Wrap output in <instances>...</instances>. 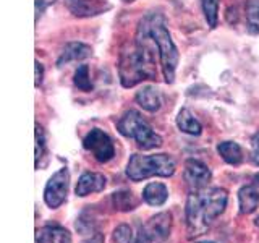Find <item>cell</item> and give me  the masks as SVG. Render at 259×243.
Listing matches in <instances>:
<instances>
[{"label":"cell","instance_id":"1","mask_svg":"<svg viewBox=\"0 0 259 243\" xmlns=\"http://www.w3.org/2000/svg\"><path fill=\"white\" fill-rule=\"evenodd\" d=\"M157 46L149 34L148 26L141 20L136 31L135 44L123 49L120 55L118 73L123 88H133L144 79H156V63H154V52Z\"/></svg>","mask_w":259,"mask_h":243},{"label":"cell","instance_id":"2","mask_svg":"<svg viewBox=\"0 0 259 243\" xmlns=\"http://www.w3.org/2000/svg\"><path fill=\"white\" fill-rule=\"evenodd\" d=\"M227 201H229V194L224 188L194 190L186 199L185 208L188 237L194 238L204 233L225 211Z\"/></svg>","mask_w":259,"mask_h":243},{"label":"cell","instance_id":"3","mask_svg":"<svg viewBox=\"0 0 259 243\" xmlns=\"http://www.w3.org/2000/svg\"><path fill=\"white\" fill-rule=\"evenodd\" d=\"M143 21L148 26L149 34L152 36L154 43L157 46V52L160 57V65L162 71H164V78L167 83H174L175 79V70L178 63V51L172 40V36L167 29L165 20L160 15H148Z\"/></svg>","mask_w":259,"mask_h":243},{"label":"cell","instance_id":"4","mask_svg":"<svg viewBox=\"0 0 259 243\" xmlns=\"http://www.w3.org/2000/svg\"><path fill=\"white\" fill-rule=\"evenodd\" d=\"M174 172L175 162L167 154H154V156L133 154L126 166V175L133 182H141L149 177H172Z\"/></svg>","mask_w":259,"mask_h":243},{"label":"cell","instance_id":"5","mask_svg":"<svg viewBox=\"0 0 259 243\" xmlns=\"http://www.w3.org/2000/svg\"><path fill=\"white\" fill-rule=\"evenodd\" d=\"M117 130L123 136L133 138L143 149H154L162 146V138L156 132H152L148 122L136 110H128L117 124Z\"/></svg>","mask_w":259,"mask_h":243},{"label":"cell","instance_id":"6","mask_svg":"<svg viewBox=\"0 0 259 243\" xmlns=\"http://www.w3.org/2000/svg\"><path fill=\"white\" fill-rule=\"evenodd\" d=\"M70 186V172L68 169H60L55 172L46 185L44 190V201L51 209H57L62 206L68 194Z\"/></svg>","mask_w":259,"mask_h":243},{"label":"cell","instance_id":"7","mask_svg":"<svg viewBox=\"0 0 259 243\" xmlns=\"http://www.w3.org/2000/svg\"><path fill=\"white\" fill-rule=\"evenodd\" d=\"M84 149L93 154V157L99 162H109L115 156V148L107 133H104L102 130L94 128L91 130L83 140Z\"/></svg>","mask_w":259,"mask_h":243},{"label":"cell","instance_id":"8","mask_svg":"<svg viewBox=\"0 0 259 243\" xmlns=\"http://www.w3.org/2000/svg\"><path fill=\"white\" fill-rule=\"evenodd\" d=\"M185 182L191 190H202L206 188L207 183L212 178V174L206 164H202L201 160L196 159H188L185 162Z\"/></svg>","mask_w":259,"mask_h":243},{"label":"cell","instance_id":"9","mask_svg":"<svg viewBox=\"0 0 259 243\" xmlns=\"http://www.w3.org/2000/svg\"><path fill=\"white\" fill-rule=\"evenodd\" d=\"M170 229H172V216H170V213H159L141 227V230L148 235L151 241L165 240L170 235Z\"/></svg>","mask_w":259,"mask_h":243},{"label":"cell","instance_id":"10","mask_svg":"<svg viewBox=\"0 0 259 243\" xmlns=\"http://www.w3.org/2000/svg\"><path fill=\"white\" fill-rule=\"evenodd\" d=\"M65 5L78 18L97 16L110 8V5L104 0H65Z\"/></svg>","mask_w":259,"mask_h":243},{"label":"cell","instance_id":"11","mask_svg":"<svg viewBox=\"0 0 259 243\" xmlns=\"http://www.w3.org/2000/svg\"><path fill=\"white\" fill-rule=\"evenodd\" d=\"M238 202H240L241 214H251L259 208V174H256L251 178V182L248 185L240 188Z\"/></svg>","mask_w":259,"mask_h":243},{"label":"cell","instance_id":"12","mask_svg":"<svg viewBox=\"0 0 259 243\" xmlns=\"http://www.w3.org/2000/svg\"><path fill=\"white\" fill-rule=\"evenodd\" d=\"M36 243H71V233L62 225L47 224L36 230Z\"/></svg>","mask_w":259,"mask_h":243},{"label":"cell","instance_id":"13","mask_svg":"<svg viewBox=\"0 0 259 243\" xmlns=\"http://www.w3.org/2000/svg\"><path fill=\"white\" fill-rule=\"evenodd\" d=\"M107 185V178L102 174H96V172H86L79 177V180L76 183V194L78 196H88L91 193H99L105 188Z\"/></svg>","mask_w":259,"mask_h":243},{"label":"cell","instance_id":"14","mask_svg":"<svg viewBox=\"0 0 259 243\" xmlns=\"http://www.w3.org/2000/svg\"><path fill=\"white\" fill-rule=\"evenodd\" d=\"M91 54H93L91 47L83 43H68L63 47L59 60H57V65H59V67H63V65H67L70 62L84 60L88 57H91Z\"/></svg>","mask_w":259,"mask_h":243},{"label":"cell","instance_id":"15","mask_svg":"<svg viewBox=\"0 0 259 243\" xmlns=\"http://www.w3.org/2000/svg\"><path fill=\"white\" fill-rule=\"evenodd\" d=\"M136 102L140 104V107H143L148 112H156L160 109V96L157 93V89H154L152 86H144L135 96Z\"/></svg>","mask_w":259,"mask_h":243},{"label":"cell","instance_id":"16","mask_svg":"<svg viewBox=\"0 0 259 243\" xmlns=\"http://www.w3.org/2000/svg\"><path fill=\"white\" fill-rule=\"evenodd\" d=\"M168 198V190L164 183L154 182L146 185V188L143 191V199L151 206H162Z\"/></svg>","mask_w":259,"mask_h":243},{"label":"cell","instance_id":"17","mask_svg":"<svg viewBox=\"0 0 259 243\" xmlns=\"http://www.w3.org/2000/svg\"><path fill=\"white\" fill-rule=\"evenodd\" d=\"M177 125L183 133H188V135H193V136H198L202 132V127L198 122V118H194V115L188 109H182L180 112H178Z\"/></svg>","mask_w":259,"mask_h":243},{"label":"cell","instance_id":"18","mask_svg":"<svg viewBox=\"0 0 259 243\" xmlns=\"http://www.w3.org/2000/svg\"><path fill=\"white\" fill-rule=\"evenodd\" d=\"M217 151L219 154L222 156V159L230 166H238L241 164L243 160V151L240 148L238 143H233V141H224L217 146Z\"/></svg>","mask_w":259,"mask_h":243},{"label":"cell","instance_id":"19","mask_svg":"<svg viewBox=\"0 0 259 243\" xmlns=\"http://www.w3.org/2000/svg\"><path fill=\"white\" fill-rule=\"evenodd\" d=\"M112 202L113 208L117 211H121V213H128V211H133L138 206V201L135 199L132 191H115L112 194Z\"/></svg>","mask_w":259,"mask_h":243},{"label":"cell","instance_id":"20","mask_svg":"<svg viewBox=\"0 0 259 243\" xmlns=\"http://www.w3.org/2000/svg\"><path fill=\"white\" fill-rule=\"evenodd\" d=\"M73 81H75V86L79 89V91H86V93L93 91V83H91V78H89L88 65H81V67H78Z\"/></svg>","mask_w":259,"mask_h":243},{"label":"cell","instance_id":"21","mask_svg":"<svg viewBox=\"0 0 259 243\" xmlns=\"http://www.w3.org/2000/svg\"><path fill=\"white\" fill-rule=\"evenodd\" d=\"M201 5L209 28H215L219 18V0H201Z\"/></svg>","mask_w":259,"mask_h":243},{"label":"cell","instance_id":"22","mask_svg":"<svg viewBox=\"0 0 259 243\" xmlns=\"http://www.w3.org/2000/svg\"><path fill=\"white\" fill-rule=\"evenodd\" d=\"M47 154V143H46V133L42 127L39 124L36 125V169H39L40 166V160Z\"/></svg>","mask_w":259,"mask_h":243},{"label":"cell","instance_id":"23","mask_svg":"<svg viewBox=\"0 0 259 243\" xmlns=\"http://www.w3.org/2000/svg\"><path fill=\"white\" fill-rule=\"evenodd\" d=\"M246 21L251 29L259 32V0H248L246 2Z\"/></svg>","mask_w":259,"mask_h":243},{"label":"cell","instance_id":"24","mask_svg":"<svg viewBox=\"0 0 259 243\" xmlns=\"http://www.w3.org/2000/svg\"><path fill=\"white\" fill-rule=\"evenodd\" d=\"M113 243H135L133 232L126 224H121L113 230Z\"/></svg>","mask_w":259,"mask_h":243},{"label":"cell","instance_id":"25","mask_svg":"<svg viewBox=\"0 0 259 243\" xmlns=\"http://www.w3.org/2000/svg\"><path fill=\"white\" fill-rule=\"evenodd\" d=\"M55 0H36V21L39 20V16L44 13L47 7H51Z\"/></svg>","mask_w":259,"mask_h":243},{"label":"cell","instance_id":"26","mask_svg":"<svg viewBox=\"0 0 259 243\" xmlns=\"http://www.w3.org/2000/svg\"><path fill=\"white\" fill-rule=\"evenodd\" d=\"M251 148H253V160L259 164V132L251 140Z\"/></svg>","mask_w":259,"mask_h":243},{"label":"cell","instance_id":"27","mask_svg":"<svg viewBox=\"0 0 259 243\" xmlns=\"http://www.w3.org/2000/svg\"><path fill=\"white\" fill-rule=\"evenodd\" d=\"M42 78H44V67L42 63L36 62V88H39L40 85H42Z\"/></svg>","mask_w":259,"mask_h":243},{"label":"cell","instance_id":"28","mask_svg":"<svg viewBox=\"0 0 259 243\" xmlns=\"http://www.w3.org/2000/svg\"><path fill=\"white\" fill-rule=\"evenodd\" d=\"M135 243H151V240H149V237L143 230H140V235H138V238H136Z\"/></svg>","mask_w":259,"mask_h":243},{"label":"cell","instance_id":"29","mask_svg":"<svg viewBox=\"0 0 259 243\" xmlns=\"http://www.w3.org/2000/svg\"><path fill=\"white\" fill-rule=\"evenodd\" d=\"M84 243H104V238H102V235L96 233V235H93V237L89 238V240H86Z\"/></svg>","mask_w":259,"mask_h":243},{"label":"cell","instance_id":"30","mask_svg":"<svg viewBox=\"0 0 259 243\" xmlns=\"http://www.w3.org/2000/svg\"><path fill=\"white\" fill-rule=\"evenodd\" d=\"M254 224H256V225H257V227H259V216H257V217H256V219H254Z\"/></svg>","mask_w":259,"mask_h":243},{"label":"cell","instance_id":"31","mask_svg":"<svg viewBox=\"0 0 259 243\" xmlns=\"http://www.w3.org/2000/svg\"><path fill=\"white\" fill-rule=\"evenodd\" d=\"M123 2H133V0H123Z\"/></svg>","mask_w":259,"mask_h":243},{"label":"cell","instance_id":"32","mask_svg":"<svg viewBox=\"0 0 259 243\" xmlns=\"http://www.w3.org/2000/svg\"><path fill=\"white\" fill-rule=\"evenodd\" d=\"M201 243H210V241H201Z\"/></svg>","mask_w":259,"mask_h":243}]
</instances>
